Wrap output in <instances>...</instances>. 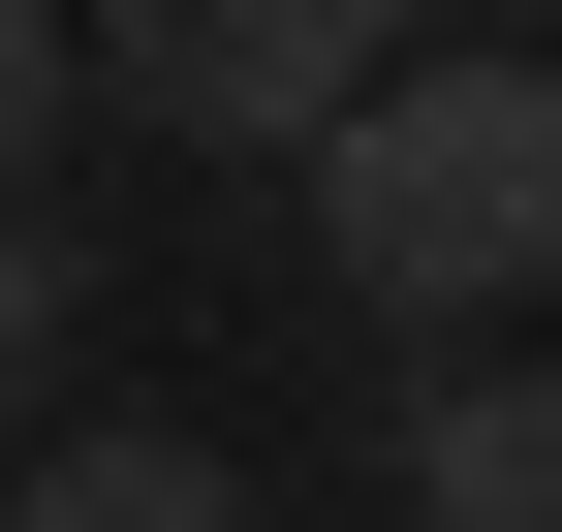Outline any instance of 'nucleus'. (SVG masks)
Wrapping results in <instances>:
<instances>
[{
	"mask_svg": "<svg viewBox=\"0 0 562 532\" xmlns=\"http://www.w3.org/2000/svg\"><path fill=\"white\" fill-rule=\"evenodd\" d=\"M0 532H250V470H220V439H32Z\"/></svg>",
	"mask_w": 562,
	"mask_h": 532,
	"instance_id": "obj_4",
	"label": "nucleus"
},
{
	"mask_svg": "<svg viewBox=\"0 0 562 532\" xmlns=\"http://www.w3.org/2000/svg\"><path fill=\"white\" fill-rule=\"evenodd\" d=\"M406 532H562V376H501V345L406 376Z\"/></svg>",
	"mask_w": 562,
	"mask_h": 532,
	"instance_id": "obj_3",
	"label": "nucleus"
},
{
	"mask_svg": "<svg viewBox=\"0 0 562 532\" xmlns=\"http://www.w3.org/2000/svg\"><path fill=\"white\" fill-rule=\"evenodd\" d=\"M406 32H438V0H94V95L188 125V157H313Z\"/></svg>",
	"mask_w": 562,
	"mask_h": 532,
	"instance_id": "obj_2",
	"label": "nucleus"
},
{
	"mask_svg": "<svg viewBox=\"0 0 562 532\" xmlns=\"http://www.w3.org/2000/svg\"><path fill=\"white\" fill-rule=\"evenodd\" d=\"M281 188H313L344 313H406V345L531 313V282H562V32H406V63H375Z\"/></svg>",
	"mask_w": 562,
	"mask_h": 532,
	"instance_id": "obj_1",
	"label": "nucleus"
},
{
	"mask_svg": "<svg viewBox=\"0 0 562 532\" xmlns=\"http://www.w3.org/2000/svg\"><path fill=\"white\" fill-rule=\"evenodd\" d=\"M94 95V0H0V188H32V125Z\"/></svg>",
	"mask_w": 562,
	"mask_h": 532,
	"instance_id": "obj_6",
	"label": "nucleus"
},
{
	"mask_svg": "<svg viewBox=\"0 0 562 532\" xmlns=\"http://www.w3.org/2000/svg\"><path fill=\"white\" fill-rule=\"evenodd\" d=\"M63 345H94V251H63V220H32V188H0V408H32V376H63Z\"/></svg>",
	"mask_w": 562,
	"mask_h": 532,
	"instance_id": "obj_5",
	"label": "nucleus"
},
{
	"mask_svg": "<svg viewBox=\"0 0 562 532\" xmlns=\"http://www.w3.org/2000/svg\"><path fill=\"white\" fill-rule=\"evenodd\" d=\"M531 32H562V0H531Z\"/></svg>",
	"mask_w": 562,
	"mask_h": 532,
	"instance_id": "obj_7",
	"label": "nucleus"
}]
</instances>
